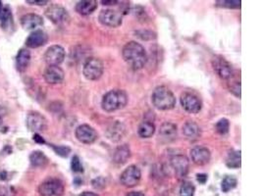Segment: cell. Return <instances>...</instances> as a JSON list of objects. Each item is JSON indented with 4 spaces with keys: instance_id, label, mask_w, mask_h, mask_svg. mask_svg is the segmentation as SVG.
Segmentation results:
<instances>
[{
    "instance_id": "26",
    "label": "cell",
    "mask_w": 262,
    "mask_h": 196,
    "mask_svg": "<svg viewBox=\"0 0 262 196\" xmlns=\"http://www.w3.org/2000/svg\"><path fill=\"white\" fill-rule=\"evenodd\" d=\"M0 24L4 30H9L13 28V16L9 7H3L0 12Z\"/></svg>"
},
{
    "instance_id": "1",
    "label": "cell",
    "mask_w": 262,
    "mask_h": 196,
    "mask_svg": "<svg viewBox=\"0 0 262 196\" xmlns=\"http://www.w3.org/2000/svg\"><path fill=\"white\" fill-rule=\"evenodd\" d=\"M122 56L133 70L143 69L147 61L145 47L137 42H130L126 44L122 50Z\"/></svg>"
},
{
    "instance_id": "16",
    "label": "cell",
    "mask_w": 262,
    "mask_h": 196,
    "mask_svg": "<svg viewBox=\"0 0 262 196\" xmlns=\"http://www.w3.org/2000/svg\"><path fill=\"white\" fill-rule=\"evenodd\" d=\"M44 81L49 85H58L64 81V71L58 66H48L44 73Z\"/></svg>"
},
{
    "instance_id": "38",
    "label": "cell",
    "mask_w": 262,
    "mask_h": 196,
    "mask_svg": "<svg viewBox=\"0 0 262 196\" xmlns=\"http://www.w3.org/2000/svg\"><path fill=\"white\" fill-rule=\"evenodd\" d=\"M196 180L200 182V183H202V184H204L207 180H208V176L206 175V174H198L196 175Z\"/></svg>"
},
{
    "instance_id": "39",
    "label": "cell",
    "mask_w": 262,
    "mask_h": 196,
    "mask_svg": "<svg viewBox=\"0 0 262 196\" xmlns=\"http://www.w3.org/2000/svg\"><path fill=\"white\" fill-rule=\"evenodd\" d=\"M48 2H49V1H47V0H44V1H35V0H28V1H27V3H29V4H32V5H41V6L46 5Z\"/></svg>"
},
{
    "instance_id": "28",
    "label": "cell",
    "mask_w": 262,
    "mask_h": 196,
    "mask_svg": "<svg viewBox=\"0 0 262 196\" xmlns=\"http://www.w3.org/2000/svg\"><path fill=\"white\" fill-rule=\"evenodd\" d=\"M226 165L231 169H239L241 167V151H232L229 153Z\"/></svg>"
},
{
    "instance_id": "23",
    "label": "cell",
    "mask_w": 262,
    "mask_h": 196,
    "mask_svg": "<svg viewBox=\"0 0 262 196\" xmlns=\"http://www.w3.org/2000/svg\"><path fill=\"white\" fill-rule=\"evenodd\" d=\"M30 52L28 49H20L16 56V68L19 72H25L30 63Z\"/></svg>"
},
{
    "instance_id": "35",
    "label": "cell",
    "mask_w": 262,
    "mask_h": 196,
    "mask_svg": "<svg viewBox=\"0 0 262 196\" xmlns=\"http://www.w3.org/2000/svg\"><path fill=\"white\" fill-rule=\"evenodd\" d=\"M217 3H221V6L226 8H239L241 6V1H217Z\"/></svg>"
},
{
    "instance_id": "18",
    "label": "cell",
    "mask_w": 262,
    "mask_h": 196,
    "mask_svg": "<svg viewBox=\"0 0 262 196\" xmlns=\"http://www.w3.org/2000/svg\"><path fill=\"white\" fill-rule=\"evenodd\" d=\"M126 135V127L121 122L112 123L106 130V136L111 141H120Z\"/></svg>"
},
{
    "instance_id": "19",
    "label": "cell",
    "mask_w": 262,
    "mask_h": 196,
    "mask_svg": "<svg viewBox=\"0 0 262 196\" xmlns=\"http://www.w3.org/2000/svg\"><path fill=\"white\" fill-rule=\"evenodd\" d=\"M22 27L25 30H35L44 25V19L42 16L29 13L23 16L20 20Z\"/></svg>"
},
{
    "instance_id": "22",
    "label": "cell",
    "mask_w": 262,
    "mask_h": 196,
    "mask_svg": "<svg viewBox=\"0 0 262 196\" xmlns=\"http://www.w3.org/2000/svg\"><path fill=\"white\" fill-rule=\"evenodd\" d=\"M131 157V149L128 144H123L118 146L113 153V162L123 165L125 164Z\"/></svg>"
},
{
    "instance_id": "31",
    "label": "cell",
    "mask_w": 262,
    "mask_h": 196,
    "mask_svg": "<svg viewBox=\"0 0 262 196\" xmlns=\"http://www.w3.org/2000/svg\"><path fill=\"white\" fill-rule=\"evenodd\" d=\"M215 129H216V132L224 136V135H227L229 133V130H230V122L228 119H221L217 122L216 126H215Z\"/></svg>"
},
{
    "instance_id": "3",
    "label": "cell",
    "mask_w": 262,
    "mask_h": 196,
    "mask_svg": "<svg viewBox=\"0 0 262 196\" xmlns=\"http://www.w3.org/2000/svg\"><path fill=\"white\" fill-rule=\"evenodd\" d=\"M151 102L155 108L161 111L171 110L176 105L174 93L168 88L161 86L157 87L151 94Z\"/></svg>"
},
{
    "instance_id": "4",
    "label": "cell",
    "mask_w": 262,
    "mask_h": 196,
    "mask_svg": "<svg viewBox=\"0 0 262 196\" xmlns=\"http://www.w3.org/2000/svg\"><path fill=\"white\" fill-rule=\"evenodd\" d=\"M104 71V64L95 57L87 58L83 68V74L88 81H96L101 79Z\"/></svg>"
},
{
    "instance_id": "7",
    "label": "cell",
    "mask_w": 262,
    "mask_h": 196,
    "mask_svg": "<svg viewBox=\"0 0 262 196\" xmlns=\"http://www.w3.org/2000/svg\"><path fill=\"white\" fill-rule=\"evenodd\" d=\"M141 178V170L136 165H131L125 169L124 172L121 174L120 181L126 187H134L140 182Z\"/></svg>"
},
{
    "instance_id": "34",
    "label": "cell",
    "mask_w": 262,
    "mask_h": 196,
    "mask_svg": "<svg viewBox=\"0 0 262 196\" xmlns=\"http://www.w3.org/2000/svg\"><path fill=\"white\" fill-rule=\"evenodd\" d=\"M0 196H16V189L11 185H0Z\"/></svg>"
},
{
    "instance_id": "27",
    "label": "cell",
    "mask_w": 262,
    "mask_h": 196,
    "mask_svg": "<svg viewBox=\"0 0 262 196\" xmlns=\"http://www.w3.org/2000/svg\"><path fill=\"white\" fill-rule=\"evenodd\" d=\"M155 133V126L153 123L151 122L145 121L143 122L138 129V134L139 136L143 138H148L153 136V134Z\"/></svg>"
},
{
    "instance_id": "41",
    "label": "cell",
    "mask_w": 262,
    "mask_h": 196,
    "mask_svg": "<svg viewBox=\"0 0 262 196\" xmlns=\"http://www.w3.org/2000/svg\"><path fill=\"white\" fill-rule=\"evenodd\" d=\"M126 196H145V193H143L142 191H132Z\"/></svg>"
},
{
    "instance_id": "8",
    "label": "cell",
    "mask_w": 262,
    "mask_h": 196,
    "mask_svg": "<svg viewBox=\"0 0 262 196\" xmlns=\"http://www.w3.org/2000/svg\"><path fill=\"white\" fill-rule=\"evenodd\" d=\"M65 49L60 46H51L44 53V59L48 66H58L65 59Z\"/></svg>"
},
{
    "instance_id": "21",
    "label": "cell",
    "mask_w": 262,
    "mask_h": 196,
    "mask_svg": "<svg viewBox=\"0 0 262 196\" xmlns=\"http://www.w3.org/2000/svg\"><path fill=\"white\" fill-rule=\"evenodd\" d=\"M183 134L187 139L190 141H195L202 136V130L196 123L187 122L183 127Z\"/></svg>"
},
{
    "instance_id": "29",
    "label": "cell",
    "mask_w": 262,
    "mask_h": 196,
    "mask_svg": "<svg viewBox=\"0 0 262 196\" xmlns=\"http://www.w3.org/2000/svg\"><path fill=\"white\" fill-rule=\"evenodd\" d=\"M238 184L237 179L233 176H226L221 182V189L223 192H229L234 189Z\"/></svg>"
},
{
    "instance_id": "6",
    "label": "cell",
    "mask_w": 262,
    "mask_h": 196,
    "mask_svg": "<svg viewBox=\"0 0 262 196\" xmlns=\"http://www.w3.org/2000/svg\"><path fill=\"white\" fill-rule=\"evenodd\" d=\"M39 192L41 196H63L64 184L58 179H49L40 185Z\"/></svg>"
},
{
    "instance_id": "43",
    "label": "cell",
    "mask_w": 262,
    "mask_h": 196,
    "mask_svg": "<svg viewBox=\"0 0 262 196\" xmlns=\"http://www.w3.org/2000/svg\"><path fill=\"white\" fill-rule=\"evenodd\" d=\"M79 196H100L99 194H96V193H94V192H90V191H84V192H82L81 194Z\"/></svg>"
},
{
    "instance_id": "14",
    "label": "cell",
    "mask_w": 262,
    "mask_h": 196,
    "mask_svg": "<svg viewBox=\"0 0 262 196\" xmlns=\"http://www.w3.org/2000/svg\"><path fill=\"white\" fill-rule=\"evenodd\" d=\"M171 166L174 169L177 177L185 178L189 172V159L185 155H174L171 160Z\"/></svg>"
},
{
    "instance_id": "36",
    "label": "cell",
    "mask_w": 262,
    "mask_h": 196,
    "mask_svg": "<svg viewBox=\"0 0 262 196\" xmlns=\"http://www.w3.org/2000/svg\"><path fill=\"white\" fill-rule=\"evenodd\" d=\"M230 91L233 92L234 94L237 96V97H241V84L240 83H236L235 85H233L231 88H230Z\"/></svg>"
},
{
    "instance_id": "2",
    "label": "cell",
    "mask_w": 262,
    "mask_h": 196,
    "mask_svg": "<svg viewBox=\"0 0 262 196\" xmlns=\"http://www.w3.org/2000/svg\"><path fill=\"white\" fill-rule=\"evenodd\" d=\"M128 103V95L123 90H112L104 94L102 109L106 112H114L124 108Z\"/></svg>"
},
{
    "instance_id": "9",
    "label": "cell",
    "mask_w": 262,
    "mask_h": 196,
    "mask_svg": "<svg viewBox=\"0 0 262 196\" xmlns=\"http://www.w3.org/2000/svg\"><path fill=\"white\" fill-rule=\"evenodd\" d=\"M99 21L105 27L117 28L122 25L123 19H122V15L119 12L114 11L112 9H105L101 11L99 16Z\"/></svg>"
},
{
    "instance_id": "12",
    "label": "cell",
    "mask_w": 262,
    "mask_h": 196,
    "mask_svg": "<svg viewBox=\"0 0 262 196\" xmlns=\"http://www.w3.org/2000/svg\"><path fill=\"white\" fill-rule=\"evenodd\" d=\"M75 135L77 139L85 144H91L97 139V133L89 125H81L76 129Z\"/></svg>"
},
{
    "instance_id": "46",
    "label": "cell",
    "mask_w": 262,
    "mask_h": 196,
    "mask_svg": "<svg viewBox=\"0 0 262 196\" xmlns=\"http://www.w3.org/2000/svg\"><path fill=\"white\" fill-rule=\"evenodd\" d=\"M1 126H2V118L0 117V128H1Z\"/></svg>"
},
{
    "instance_id": "10",
    "label": "cell",
    "mask_w": 262,
    "mask_h": 196,
    "mask_svg": "<svg viewBox=\"0 0 262 196\" xmlns=\"http://www.w3.org/2000/svg\"><path fill=\"white\" fill-rule=\"evenodd\" d=\"M27 127L30 132L39 134L47 128V120L39 112H29L27 117Z\"/></svg>"
},
{
    "instance_id": "20",
    "label": "cell",
    "mask_w": 262,
    "mask_h": 196,
    "mask_svg": "<svg viewBox=\"0 0 262 196\" xmlns=\"http://www.w3.org/2000/svg\"><path fill=\"white\" fill-rule=\"evenodd\" d=\"M48 41L47 34L44 30H37L32 31L26 40V46L29 48H38L44 46Z\"/></svg>"
},
{
    "instance_id": "24",
    "label": "cell",
    "mask_w": 262,
    "mask_h": 196,
    "mask_svg": "<svg viewBox=\"0 0 262 196\" xmlns=\"http://www.w3.org/2000/svg\"><path fill=\"white\" fill-rule=\"evenodd\" d=\"M97 8V1L95 0H84L80 1L76 5V11L80 15L87 16L93 13Z\"/></svg>"
},
{
    "instance_id": "37",
    "label": "cell",
    "mask_w": 262,
    "mask_h": 196,
    "mask_svg": "<svg viewBox=\"0 0 262 196\" xmlns=\"http://www.w3.org/2000/svg\"><path fill=\"white\" fill-rule=\"evenodd\" d=\"M92 186L94 188H102L105 186V181L102 178H97L92 181Z\"/></svg>"
},
{
    "instance_id": "13",
    "label": "cell",
    "mask_w": 262,
    "mask_h": 196,
    "mask_svg": "<svg viewBox=\"0 0 262 196\" xmlns=\"http://www.w3.org/2000/svg\"><path fill=\"white\" fill-rule=\"evenodd\" d=\"M213 68L215 70V72L217 73V75L224 80H228L230 77H232L233 75V68L232 65L226 60L224 57L222 56H216L213 60Z\"/></svg>"
},
{
    "instance_id": "11",
    "label": "cell",
    "mask_w": 262,
    "mask_h": 196,
    "mask_svg": "<svg viewBox=\"0 0 262 196\" xmlns=\"http://www.w3.org/2000/svg\"><path fill=\"white\" fill-rule=\"evenodd\" d=\"M181 105L190 114H196L202 110V102L199 97L192 93L184 92L181 95Z\"/></svg>"
},
{
    "instance_id": "32",
    "label": "cell",
    "mask_w": 262,
    "mask_h": 196,
    "mask_svg": "<svg viewBox=\"0 0 262 196\" xmlns=\"http://www.w3.org/2000/svg\"><path fill=\"white\" fill-rule=\"evenodd\" d=\"M50 147L54 150V152L63 158H66L69 156V154L71 153V148L69 146H65V145H53L50 144Z\"/></svg>"
},
{
    "instance_id": "45",
    "label": "cell",
    "mask_w": 262,
    "mask_h": 196,
    "mask_svg": "<svg viewBox=\"0 0 262 196\" xmlns=\"http://www.w3.org/2000/svg\"><path fill=\"white\" fill-rule=\"evenodd\" d=\"M2 9H3V6H2V2L0 1V12L2 11Z\"/></svg>"
},
{
    "instance_id": "40",
    "label": "cell",
    "mask_w": 262,
    "mask_h": 196,
    "mask_svg": "<svg viewBox=\"0 0 262 196\" xmlns=\"http://www.w3.org/2000/svg\"><path fill=\"white\" fill-rule=\"evenodd\" d=\"M34 140H35L37 143H40V144H44V143H45V140H44V137L40 136L39 134H35V135H34Z\"/></svg>"
},
{
    "instance_id": "30",
    "label": "cell",
    "mask_w": 262,
    "mask_h": 196,
    "mask_svg": "<svg viewBox=\"0 0 262 196\" xmlns=\"http://www.w3.org/2000/svg\"><path fill=\"white\" fill-rule=\"evenodd\" d=\"M195 192V186L190 181H185L180 188V196H193Z\"/></svg>"
},
{
    "instance_id": "5",
    "label": "cell",
    "mask_w": 262,
    "mask_h": 196,
    "mask_svg": "<svg viewBox=\"0 0 262 196\" xmlns=\"http://www.w3.org/2000/svg\"><path fill=\"white\" fill-rule=\"evenodd\" d=\"M45 16L56 26H66L70 22V16L65 8L57 4L51 5L45 11Z\"/></svg>"
},
{
    "instance_id": "25",
    "label": "cell",
    "mask_w": 262,
    "mask_h": 196,
    "mask_svg": "<svg viewBox=\"0 0 262 196\" xmlns=\"http://www.w3.org/2000/svg\"><path fill=\"white\" fill-rule=\"evenodd\" d=\"M29 161L31 166L36 168H43L48 164V158L43 151H32L29 155Z\"/></svg>"
},
{
    "instance_id": "42",
    "label": "cell",
    "mask_w": 262,
    "mask_h": 196,
    "mask_svg": "<svg viewBox=\"0 0 262 196\" xmlns=\"http://www.w3.org/2000/svg\"><path fill=\"white\" fill-rule=\"evenodd\" d=\"M102 4L103 5H116L117 3H118V1H115V0H111V1H102Z\"/></svg>"
},
{
    "instance_id": "33",
    "label": "cell",
    "mask_w": 262,
    "mask_h": 196,
    "mask_svg": "<svg viewBox=\"0 0 262 196\" xmlns=\"http://www.w3.org/2000/svg\"><path fill=\"white\" fill-rule=\"evenodd\" d=\"M71 169L74 173H83L84 172V167L82 165V162H81V159L79 156L75 155L72 158Z\"/></svg>"
},
{
    "instance_id": "15",
    "label": "cell",
    "mask_w": 262,
    "mask_h": 196,
    "mask_svg": "<svg viewBox=\"0 0 262 196\" xmlns=\"http://www.w3.org/2000/svg\"><path fill=\"white\" fill-rule=\"evenodd\" d=\"M191 161L199 166L206 165L211 159L210 150L204 146H195L190 150Z\"/></svg>"
},
{
    "instance_id": "17",
    "label": "cell",
    "mask_w": 262,
    "mask_h": 196,
    "mask_svg": "<svg viewBox=\"0 0 262 196\" xmlns=\"http://www.w3.org/2000/svg\"><path fill=\"white\" fill-rule=\"evenodd\" d=\"M158 136L161 142H164V143H169L174 141L177 138V126L170 122L163 123L161 125Z\"/></svg>"
},
{
    "instance_id": "44",
    "label": "cell",
    "mask_w": 262,
    "mask_h": 196,
    "mask_svg": "<svg viewBox=\"0 0 262 196\" xmlns=\"http://www.w3.org/2000/svg\"><path fill=\"white\" fill-rule=\"evenodd\" d=\"M6 108H4L3 106L0 105V117H2L3 115H5L6 114Z\"/></svg>"
}]
</instances>
